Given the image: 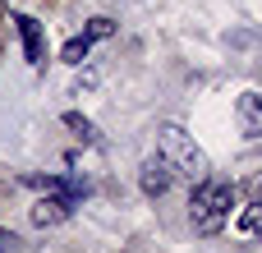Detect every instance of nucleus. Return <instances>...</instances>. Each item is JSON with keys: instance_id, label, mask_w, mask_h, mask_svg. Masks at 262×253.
Listing matches in <instances>:
<instances>
[{"instance_id": "nucleus-9", "label": "nucleus", "mask_w": 262, "mask_h": 253, "mask_svg": "<svg viewBox=\"0 0 262 253\" xmlns=\"http://www.w3.org/2000/svg\"><path fill=\"white\" fill-rule=\"evenodd\" d=\"M92 46H97V41H92L88 32H74V37H69V41L60 46V60H64L69 69H78V65L88 60V51H92Z\"/></svg>"}, {"instance_id": "nucleus-12", "label": "nucleus", "mask_w": 262, "mask_h": 253, "mask_svg": "<svg viewBox=\"0 0 262 253\" xmlns=\"http://www.w3.org/2000/svg\"><path fill=\"white\" fill-rule=\"evenodd\" d=\"M0 253H18V235L0 226Z\"/></svg>"}, {"instance_id": "nucleus-3", "label": "nucleus", "mask_w": 262, "mask_h": 253, "mask_svg": "<svg viewBox=\"0 0 262 253\" xmlns=\"http://www.w3.org/2000/svg\"><path fill=\"white\" fill-rule=\"evenodd\" d=\"M74 207H78V203H69V198H60V194H41V198L32 203V226H37V230L64 226V221L74 217Z\"/></svg>"}, {"instance_id": "nucleus-8", "label": "nucleus", "mask_w": 262, "mask_h": 253, "mask_svg": "<svg viewBox=\"0 0 262 253\" xmlns=\"http://www.w3.org/2000/svg\"><path fill=\"white\" fill-rule=\"evenodd\" d=\"M235 230H239L244 240H258L262 235V198H249V207L235 217Z\"/></svg>"}, {"instance_id": "nucleus-7", "label": "nucleus", "mask_w": 262, "mask_h": 253, "mask_svg": "<svg viewBox=\"0 0 262 253\" xmlns=\"http://www.w3.org/2000/svg\"><path fill=\"white\" fill-rule=\"evenodd\" d=\"M239 129L244 138H262V92H239Z\"/></svg>"}, {"instance_id": "nucleus-2", "label": "nucleus", "mask_w": 262, "mask_h": 253, "mask_svg": "<svg viewBox=\"0 0 262 253\" xmlns=\"http://www.w3.org/2000/svg\"><path fill=\"white\" fill-rule=\"evenodd\" d=\"M157 157H161L175 175H184L189 184H203V180L212 175L207 152L193 143V134H189L184 124H161V129H157Z\"/></svg>"}, {"instance_id": "nucleus-10", "label": "nucleus", "mask_w": 262, "mask_h": 253, "mask_svg": "<svg viewBox=\"0 0 262 253\" xmlns=\"http://www.w3.org/2000/svg\"><path fill=\"white\" fill-rule=\"evenodd\" d=\"M64 129H74L88 147H101V134H97V124L83 115V111H64Z\"/></svg>"}, {"instance_id": "nucleus-6", "label": "nucleus", "mask_w": 262, "mask_h": 253, "mask_svg": "<svg viewBox=\"0 0 262 253\" xmlns=\"http://www.w3.org/2000/svg\"><path fill=\"white\" fill-rule=\"evenodd\" d=\"M23 184H28V189H41V194H60V198H69V203H78V198L88 194L83 180H60V175H23Z\"/></svg>"}, {"instance_id": "nucleus-1", "label": "nucleus", "mask_w": 262, "mask_h": 253, "mask_svg": "<svg viewBox=\"0 0 262 253\" xmlns=\"http://www.w3.org/2000/svg\"><path fill=\"white\" fill-rule=\"evenodd\" d=\"M235 198H239V184H235V180L207 175L203 184H193V198H189V226H193V235H203V240L221 235L226 221H230Z\"/></svg>"}, {"instance_id": "nucleus-11", "label": "nucleus", "mask_w": 262, "mask_h": 253, "mask_svg": "<svg viewBox=\"0 0 262 253\" xmlns=\"http://www.w3.org/2000/svg\"><path fill=\"white\" fill-rule=\"evenodd\" d=\"M92 41H106V37H115V18H106V14H97V18H88V28H83Z\"/></svg>"}, {"instance_id": "nucleus-13", "label": "nucleus", "mask_w": 262, "mask_h": 253, "mask_svg": "<svg viewBox=\"0 0 262 253\" xmlns=\"http://www.w3.org/2000/svg\"><path fill=\"white\" fill-rule=\"evenodd\" d=\"M244 189H249V198H262V171H258V175H249V180H244Z\"/></svg>"}, {"instance_id": "nucleus-5", "label": "nucleus", "mask_w": 262, "mask_h": 253, "mask_svg": "<svg viewBox=\"0 0 262 253\" xmlns=\"http://www.w3.org/2000/svg\"><path fill=\"white\" fill-rule=\"evenodd\" d=\"M14 23H18V37H23V60H28L32 69H41V60H46V46H41V23H37L32 14H14Z\"/></svg>"}, {"instance_id": "nucleus-4", "label": "nucleus", "mask_w": 262, "mask_h": 253, "mask_svg": "<svg viewBox=\"0 0 262 253\" xmlns=\"http://www.w3.org/2000/svg\"><path fill=\"white\" fill-rule=\"evenodd\" d=\"M170 180H175V171H170L161 157H147L143 171H138V189H143V198H161V194L170 189Z\"/></svg>"}]
</instances>
